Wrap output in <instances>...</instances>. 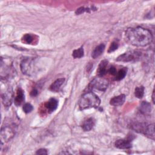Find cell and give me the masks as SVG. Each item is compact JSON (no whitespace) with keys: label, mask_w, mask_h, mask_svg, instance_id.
Listing matches in <instances>:
<instances>
[{"label":"cell","mask_w":155,"mask_h":155,"mask_svg":"<svg viewBox=\"0 0 155 155\" xmlns=\"http://www.w3.org/2000/svg\"><path fill=\"white\" fill-rule=\"evenodd\" d=\"M127 41L136 47H145L150 44L153 40L150 31L141 27L129 28L125 31Z\"/></svg>","instance_id":"6da1fadb"},{"label":"cell","mask_w":155,"mask_h":155,"mask_svg":"<svg viewBox=\"0 0 155 155\" xmlns=\"http://www.w3.org/2000/svg\"><path fill=\"white\" fill-rule=\"evenodd\" d=\"M101 103L99 97L91 91L84 94L79 101L80 110H84L90 108H97Z\"/></svg>","instance_id":"7a4b0ae2"},{"label":"cell","mask_w":155,"mask_h":155,"mask_svg":"<svg viewBox=\"0 0 155 155\" xmlns=\"http://www.w3.org/2000/svg\"><path fill=\"white\" fill-rule=\"evenodd\" d=\"M4 85V88L1 87V99L5 107H8L13 102V92L12 88L5 82Z\"/></svg>","instance_id":"3957f363"},{"label":"cell","mask_w":155,"mask_h":155,"mask_svg":"<svg viewBox=\"0 0 155 155\" xmlns=\"http://www.w3.org/2000/svg\"><path fill=\"white\" fill-rule=\"evenodd\" d=\"M15 127L14 125H7L2 127L1 131V145L5 142L10 140L15 134Z\"/></svg>","instance_id":"277c9868"},{"label":"cell","mask_w":155,"mask_h":155,"mask_svg":"<svg viewBox=\"0 0 155 155\" xmlns=\"http://www.w3.org/2000/svg\"><path fill=\"white\" fill-rule=\"evenodd\" d=\"M108 86V82L107 79L101 76L94 78L89 84L90 89H95L101 91H105Z\"/></svg>","instance_id":"5b68a950"},{"label":"cell","mask_w":155,"mask_h":155,"mask_svg":"<svg viewBox=\"0 0 155 155\" xmlns=\"http://www.w3.org/2000/svg\"><path fill=\"white\" fill-rule=\"evenodd\" d=\"M22 72L27 75H31L33 71V60L31 58L24 59L20 64Z\"/></svg>","instance_id":"8992f818"},{"label":"cell","mask_w":155,"mask_h":155,"mask_svg":"<svg viewBox=\"0 0 155 155\" xmlns=\"http://www.w3.org/2000/svg\"><path fill=\"white\" fill-rule=\"evenodd\" d=\"M140 53L134 51H129L118 56L116 59L117 61L120 62H130L138 59Z\"/></svg>","instance_id":"52a82bcc"},{"label":"cell","mask_w":155,"mask_h":155,"mask_svg":"<svg viewBox=\"0 0 155 155\" xmlns=\"http://www.w3.org/2000/svg\"><path fill=\"white\" fill-rule=\"evenodd\" d=\"M114 145L116 148L119 149H122V150L131 148L132 147L131 139L127 138V139H122L117 140L115 142Z\"/></svg>","instance_id":"ba28073f"},{"label":"cell","mask_w":155,"mask_h":155,"mask_svg":"<svg viewBox=\"0 0 155 155\" xmlns=\"http://www.w3.org/2000/svg\"><path fill=\"white\" fill-rule=\"evenodd\" d=\"M125 101V94H120L117 96H114L110 99V104L113 106H120L122 105Z\"/></svg>","instance_id":"9c48e42d"},{"label":"cell","mask_w":155,"mask_h":155,"mask_svg":"<svg viewBox=\"0 0 155 155\" xmlns=\"http://www.w3.org/2000/svg\"><path fill=\"white\" fill-rule=\"evenodd\" d=\"M24 99H25V96H24V91L22 90V88H18L16 91V95L14 99L15 104L16 106H19L22 104Z\"/></svg>","instance_id":"30bf717a"},{"label":"cell","mask_w":155,"mask_h":155,"mask_svg":"<svg viewBox=\"0 0 155 155\" xmlns=\"http://www.w3.org/2000/svg\"><path fill=\"white\" fill-rule=\"evenodd\" d=\"M58 105V101L54 98L50 99L45 104V106L49 113L53 112L57 108Z\"/></svg>","instance_id":"8fae6325"},{"label":"cell","mask_w":155,"mask_h":155,"mask_svg":"<svg viewBox=\"0 0 155 155\" xmlns=\"http://www.w3.org/2000/svg\"><path fill=\"white\" fill-rule=\"evenodd\" d=\"M108 61L107 60H103L102 61L99 66H98V68L97 70V75L98 76H101V77H103L107 72V67L108 65Z\"/></svg>","instance_id":"7c38bea8"},{"label":"cell","mask_w":155,"mask_h":155,"mask_svg":"<svg viewBox=\"0 0 155 155\" xmlns=\"http://www.w3.org/2000/svg\"><path fill=\"white\" fill-rule=\"evenodd\" d=\"M38 39L37 36L35 35H33L31 33H27L23 36L22 38V42L26 44H31L33 42L35 43Z\"/></svg>","instance_id":"4fadbf2b"},{"label":"cell","mask_w":155,"mask_h":155,"mask_svg":"<svg viewBox=\"0 0 155 155\" xmlns=\"http://www.w3.org/2000/svg\"><path fill=\"white\" fill-rule=\"evenodd\" d=\"M94 124H95V120H94V119L90 117V118H88V119L85 120L83 122V124L82 125V128L84 131H88L93 128Z\"/></svg>","instance_id":"5bb4252c"},{"label":"cell","mask_w":155,"mask_h":155,"mask_svg":"<svg viewBox=\"0 0 155 155\" xmlns=\"http://www.w3.org/2000/svg\"><path fill=\"white\" fill-rule=\"evenodd\" d=\"M139 110L140 113L144 114H148L150 113L151 110V104L147 101H142L140 105Z\"/></svg>","instance_id":"9a60e30c"},{"label":"cell","mask_w":155,"mask_h":155,"mask_svg":"<svg viewBox=\"0 0 155 155\" xmlns=\"http://www.w3.org/2000/svg\"><path fill=\"white\" fill-rule=\"evenodd\" d=\"M65 81L64 78H59L56 79L50 86V90L52 91L56 92L59 91L61 86L63 84V83Z\"/></svg>","instance_id":"2e32d148"},{"label":"cell","mask_w":155,"mask_h":155,"mask_svg":"<svg viewBox=\"0 0 155 155\" xmlns=\"http://www.w3.org/2000/svg\"><path fill=\"white\" fill-rule=\"evenodd\" d=\"M104 50H105V45L104 44H101L100 45H97L93 51L91 53V57L94 59L97 58V57H99L100 55L102 54Z\"/></svg>","instance_id":"e0dca14e"},{"label":"cell","mask_w":155,"mask_h":155,"mask_svg":"<svg viewBox=\"0 0 155 155\" xmlns=\"http://www.w3.org/2000/svg\"><path fill=\"white\" fill-rule=\"evenodd\" d=\"M154 124H149L147 125V127L144 133V135L147 137L154 140Z\"/></svg>","instance_id":"ac0fdd59"},{"label":"cell","mask_w":155,"mask_h":155,"mask_svg":"<svg viewBox=\"0 0 155 155\" xmlns=\"http://www.w3.org/2000/svg\"><path fill=\"white\" fill-rule=\"evenodd\" d=\"M127 70L126 68H122L120 70H119L118 71V72H117L116 74L115 75V80L116 81H120L122 79H124L127 74Z\"/></svg>","instance_id":"d6986e66"},{"label":"cell","mask_w":155,"mask_h":155,"mask_svg":"<svg viewBox=\"0 0 155 155\" xmlns=\"http://www.w3.org/2000/svg\"><path fill=\"white\" fill-rule=\"evenodd\" d=\"M144 94V87L143 86L137 87L134 90V95L136 97L141 99Z\"/></svg>","instance_id":"ffe728a7"},{"label":"cell","mask_w":155,"mask_h":155,"mask_svg":"<svg viewBox=\"0 0 155 155\" xmlns=\"http://www.w3.org/2000/svg\"><path fill=\"white\" fill-rule=\"evenodd\" d=\"M84 48L82 47H81L73 51L72 56L74 58H81L84 56Z\"/></svg>","instance_id":"44dd1931"},{"label":"cell","mask_w":155,"mask_h":155,"mask_svg":"<svg viewBox=\"0 0 155 155\" xmlns=\"http://www.w3.org/2000/svg\"><path fill=\"white\" fill-rule=\"evenodd\" d=\"M33 106L29 103H26L23 106V110L25 113H30L33 110Z\"/></svg>","instance_id":"7402d4cb"},{"label":"cell","mask_w":155,"mask_h":155,"mask_svg":"<svg viewBox=\"0 0 155 155\" xmlns=\"http://www.w3.org/2000/svg\"><path fill=\"white\" fill-rule=\"evenodd\" d=\"M117 48H118V44L116 42H113L111 44V45H110V47L108 48V53L113 52V51H115L116 50H117Z\"/></svg>","instance_id":"603a6c76"},{"label":"cell","mask_w":155,"mask_h":155,"mask_svg":"<svg viewBox=\"0 0 155 155\" xmlns=\"http://www.w3.org/2000/svg\"><path fill=\"white\" fill-rule=\"evenodd\" d=\"M85 12H90V9L88 8H85L84 7H81L80 8H79L78 9H77V10L76 11V15H80Z\"/></svg>","instance_id":"cb8c5ba5"},{"label":"cell","mask_w":155,"mask_h":155,"mask_svg":"<svg viewBox=\"0 0 155 155\" xmlns=\"http://www.w3.org/2000/svg\"><path fill=\"white\" fill-rule=\"evenodd\" d=\"M107 71H108L110 74H112V75H116V73H117L116 69V68H115L114 67H113V66H111V67L107 70Z\"/></svg>","instance_id":"d4e9b609"},{"label":"cell","mask_w":155,"mask_h":155,"mask_svg":"<svg viewBox=\"0 0 155 155\" xmlns=\"http://www.w3.org/2000/svg\"><path fill=\"white\" fill-rule=\"evenodd\" d=\"M36 154H47L48 152L46 149L41 148V149L37 150V151L36 152Z\"/></svg>","instance_id":"484cf974"},{"label":"cell","mask_w":155,"mask_h":155,"mask_svg":"<svg viewBox=\"0 0 155 155\" xmlns=\"http://www.w3.org/2000/svg\"><path fill=\"white\" fill-rule=\"evenodd\" d=\"M38 89H36V88H33V89L31 90V93H30V95H31V96H32V97H35V96H36L38 95Z\"/></svg>","instance_id":"4316f807"},{"label":"cell","mask_w":155,"mask_h":155,"mask_svg":"<svg viewBox=\"0 0 155 155\" xmlns=\"http://www.w3.org/2000/svg\"><path fill=\"white\" fill-rule=\"evenodd\" d=\"M152 101H153V102L154 103V90H153V94H152Z\"/></svg>","instance_id":"83f0119b"}]
</instances>
